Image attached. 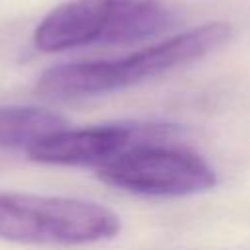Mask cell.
Masks as SVG:
<instances>
[{
	"mask_svg": "<svg viewBox=\"0 0 250 250\" xmlns=\"http://www.w3.org/2000/svg\"><path fill=\"white\" fill-rule=\"evenodd\" d=\"M230 37V23L209 21L121 59L51 66L39 76L35 90L39 96L51 100H74L117 92L188 66L229 43Z\"/></svg>",
	"mask_w": 250,
	"mask_h": 250,
	"instance_id": "1",
	"label": "cell"
},
{
	"mask_svg": "<svg viewBox=\"0 0 250 250\" xmlns=\"http://www.w3.org/2000/svg\"><path fill=\"white\" fill-rule=\"evenodd\" d=\"M176 21V12L160 0H68L39 21L33 43L43 53L123 45L158 37Z\"/></svg>",
	"mask_w": 250,
	"mask_h": 250,
	"instance_id": "2",
	"label": "cell"
},
{
	"mask_svg": "<svg viewBox=\"0 0 250 250\" xmlns=\"http://www.w3.org/2000/svg\"><path fill=\"white\" fill-rule=\"evenodd\" d=\"M119 217L94 201L0 191V238L21 244L82 246L117 236Z\"/></svg>",
	"mask_w": 250,
	"mask_h": 250,
	"instance_id": "3",
	"label": "cell"
},
{
	"mask_svg": "<svg viewBox=\"0 0 250 250\" xmlns=\"http://www.w3.org/2000/svg\"><path fill=\"white\" fill-rule=\"evenodd\" d=\"M98 178L113 188L156 197H182L213 189L215 170L197 152L162 143L137 145L98 168Z\"/></svg>",
	"mask_w": 250,
	"mask_h": 250,
	"instance_id": "4",
	"label": "cell"
},
{
	"mask_svg": "<svg viewBox=\"0 0 250 250\" xmlns=\"http://www.w3.org/2000/svg\"><path fill=\"white\" fill-rule=\"evenodd\" d=\"M174 129L160 123H105L61 129L33 143L25 152L33 162L55 166H102L121 152L170 137Z\"/></svg>",
	"mask_w": 250,
	"mask_h": 250,
	"instance_id": "5",
	"label": "cell"
},
{
	"mask_svg": "<svg viewBox=\"0 0 250 250\" xmlns=\"http://www.w3.org/2000/svg\"><path fill=\"white\" fill-rule=\"evenodd\" d=\"M66 127V119L51 109L35 105L0 107V146L29 148L39 139Z\"/></svg>",
	"mask_w": 250,
	"mask_h": 250,
	"instance_id": "6",
	"label": "cell"
}]
</instances>
